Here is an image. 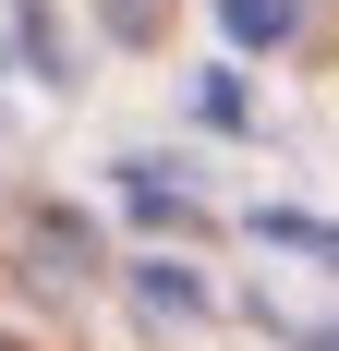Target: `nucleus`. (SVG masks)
Here are the masks:
<instances>
[{"instance_id":"f03ea898","label":"nucleus","mask_w":339,"mask_h":351,"mask_svg":"<svg viewBox=\"0 0 339 351\" xmlns=\"http://www.w3.org/2000/svg\"><path fill=\"white\" fill-rule=\"evenodd\" d=\"M218 25H231L242 49H267V36H291V0H218Z\"/></svg>"},{"instance_id":"7ed1b4c3","label":"nucleus","mask_w":339,"mask_h":351,"mask_svg":"<svg viewBox=\"0 0 339 351\" xmlns=\"http://www.w3.org/2000/svg\"><path fill=\"white\" fill-rule=\"evenodd\" d=\"M158 12H170V0H109V25H121V36H158Z\"/></svg>"},{"instance_id":"f257e3e1","label":"nucleus","mask_w":339,"mask_h":351,"mask_svg":"<svg viewBox=\"0 0 339 351\" xmlns=\"http://www.w3.org/2000/svg\"><path fill=\"white\" fill-rule=\"evenodd\" d=\"M255 230H267V243H291V254H315V267H339V230H327V218H291V206H267Z\"/></svg>"}]
</instances>
